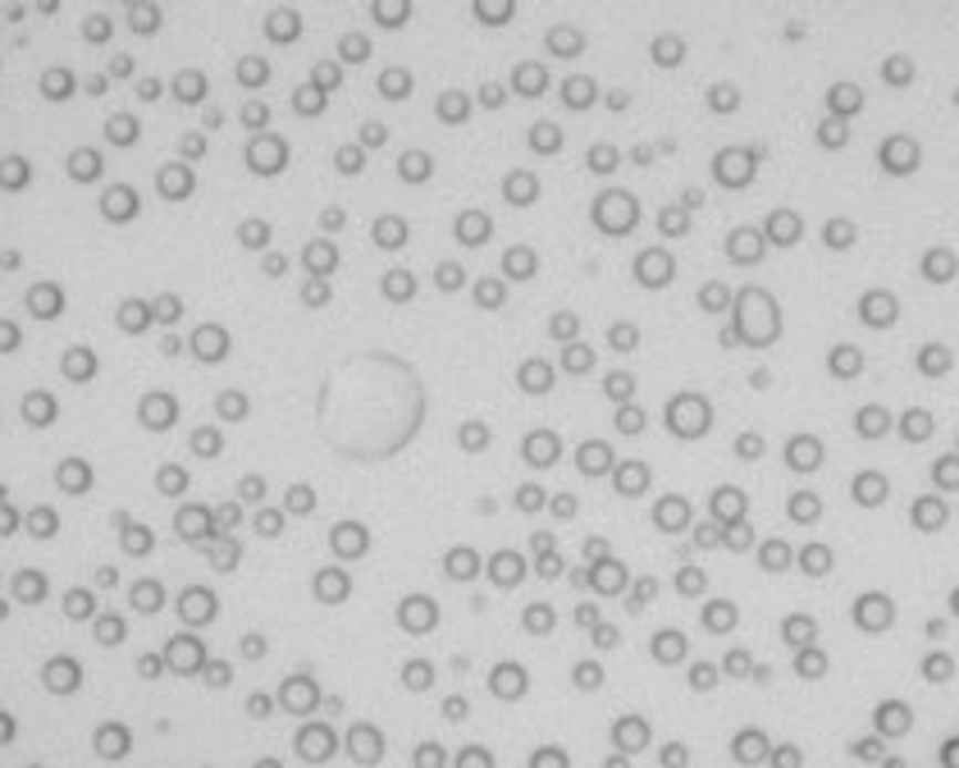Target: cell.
Returning a JSON list of instances; mask_svg holds the SVG:
<instances>
[{
    "instance_id": "obj_1",
    "label": "cell",
    "mask_w": 959,
    "mask_h": 768,
    "mask_svg": "<svg viewBox=\"0 0 959 768\" xmlns=\"http://www.w3.org/2000/svg\"><path fill=\"white\" fill-rule=\"evenodd\" d=\"M731 325H735V335H741L745 348H772V344L782 339V329H786V320H782V298H777V293H772L767 284L745 279L741 293H735Z\"/></svg>"
},
{
    "instance_id": "obj_2",
    "label": "cell",
    "mask_w": 959,
    "mask_h": 768,
    "mask_svg": "<svg viewBox=\"0 0 959 768\" xmlns=\"http://www.w3.org/2000/svg\"><path fill=\"white\" fill-rule=\"evenodd\" d=\"M662 426H668L672 439H681V444H699V439H709L713 426H718V412L704 389L694 385H681L668 393V402H662Z\"/></svg>"
},
{
    "instance_id": "obj_3",
    "label": "cell",
    "mask_w": 959,
    "mask_h": 768,
    "mask_svg": "<svg viewBox=\"0 0 959 768\" xmlns=\"http://www.w3.org/2000/svg\"><path fill=\"white\" fill-rule=\"evenodd\" d=\"M782 467H786L791 475H818V471L827 467V444H823V439H818L814 430H800V434L786 439Z\"/></svg>"
},
{
    "instance_id": "obj_4",
    "label": "cell",
    "mask_w": 959,
    "mask_h": 768,
    "mask_svg": "<svg viewBox=\"0 0 959 768\" xmlns=\"http://www.w3.org/2000/svg\"><path fill=\"white\" fill-rule=\"evenodd\" d=\"M864 371H868V352H864L859 344L841 339V344H832V348H827V376H832V380L850 385V380H859Z\"/></svg>"
},
{
    "instance_id": "obj_5",
    "label": "cell",
    "mask_w": 959,
    "mask_h": 768,
    "mask_svg": "<svg viewBox=\"0 0 959 768\" xmlns=\"http://www.w3.org/2000/svg\"><path fill=\"white\" fill-rule=\"evenodd\" d=\"M731 458L741 462V467H759L767 458V439L759 430H741V434L731 439Z\"/></svg>"
},
{
    "instance_id": "obj_6",
    "label": "cell",
    "mask_w": 959,
    "mask_h": 768,
    "mask_svg": "<svg viewBox=\"0 0 959 768\" xmlns=\"http://www.w3.org/2000/svg\"><path fill=\"white\" fill-rule=\"evenodd\" d=\"M767 385H772V376L763 371V366H754V371H750V389H767Z\"/></svg>"
}]
</instances>
